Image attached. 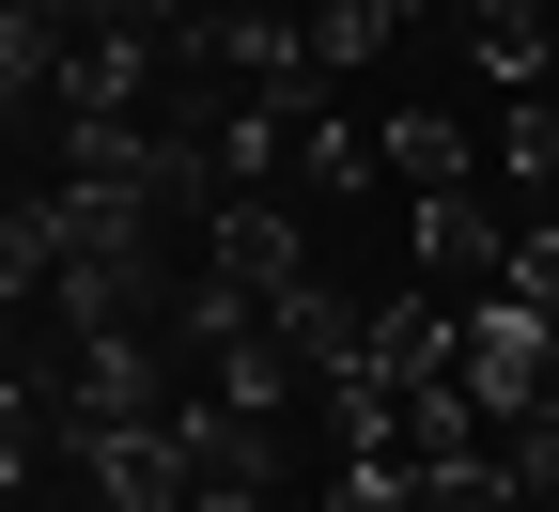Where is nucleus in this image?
<instances>
[{
  "mask_svg": "<svg viewBox=\"0 0 559 512\" xmlns=\"http://www.w3.org/2000/svg\"><path fill=\"white\" fill-rule=\"evenodd\" d=\"M373 171H404V202H419V187H481V140H466V109H436V94H419V109H389Z\"/></svg>",
  "mask_w": 559,
  "mask_h": 512,
  "instance_id": "obj_1",
  "label": "nucleus"
},
{
  "mask_svg": "<svg viewBox=\"0 0 559 512\" xmlns=\"http://www.w3.org/2000/svg\"><path fill=\"white\" fill-rule=\"evenodd\" d=\"M32 512H79V497H32Z\"/></svg>",
  "mask_w": 559,
  "mask_h": 512,
  "instance_id": "obj_2",
  "label": "nucleus"
}]
</instances>
